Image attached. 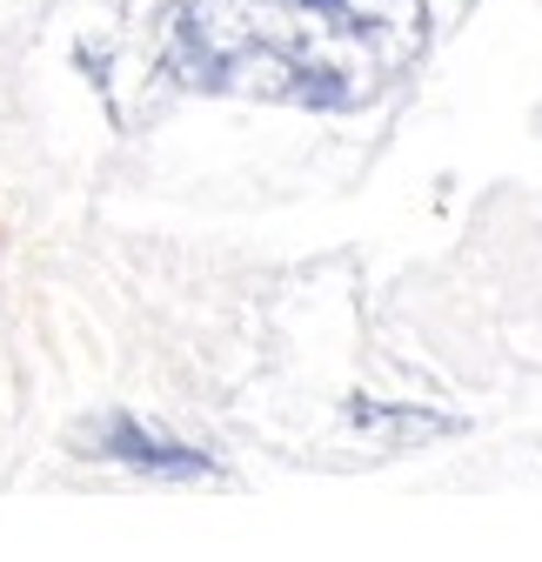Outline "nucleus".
I'll return each instance as SVG.
<instances>
[{
  "instance_id": "f257e3e1",
  "label": "nucleus",
  "mask_w": 542,
  "mask_h": 562,
  "mask_svg": "<svg viewBox=\"0 0 542 562\" xmlns=\"http://www.w3.org/2000/svg\"><path fill=\"white\" fill-rule=\"evenodd\" d=\"M67 442H75L81 462H114V469H134V475H161V482H208V475H222V462L208 449H194V442L155 429V422L127 415V408H108V415L81 422Z\"/></svg>"
},
{
  "instance_id": "f03ea898",
  "label": "nucleus",
  "mask_w": 542,
  "mask_h": 562,
  "mask_svg": "<svg viewBox=\"0 0 542 562\" xmlns=\"http://www.w3.org/2000/svg\"><path fill=\"white\" fill-rule=\"evenodd\" d=\"M349 422H382V429H429V436H449V429H455L449 415H422V408H375V402H349Z\"/></svg>"
}]
</instances>
